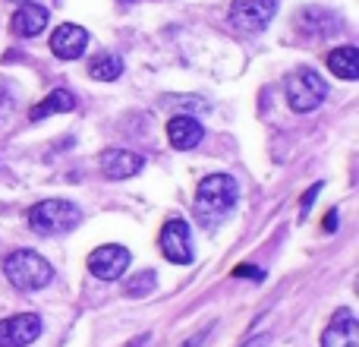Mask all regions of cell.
Listing matches in <instances>:
<instances>
[{"mask_svg":"<svg viewBox=\"0 0 359 347\" xmlns=\"http://www.w3.org/2000/svg\"><path fill=\"white\" fill-rule=\"evenodd\" d=\"M236 196H240V190H236V180L230 174H211L196 190V218L205 228L224 221L233 211Z\"/></svg>","mask_w":359,"mask_h":347,"instance_id":"cell-1","label":"cell"},{"mask_svg":"<svg viewBox=\"0 0 359 347\" xmlns=\"http://www.w3.org/2000/svg\"><path fill=\"white\" fill-rule=\"evenodd\" d=\"M82 224V211L69 199H44L29 209V228L41 237H63Z\"/></svg>","mask_w":359,"mask_h":347,"instance_id":"cell-2","label":"cell"},{"mask_svg":"<svg viewBox=\"0 0 359 347\" xmlns=\"http://www.w3.org/2000/svg\"><path fill=\"white\" fill-rule=\"evenodd\" d=\"M4 275L19 291H41L44 284H50L54 268H50V262L44 259V256L32 253V249H16V253L6 256Z\"/></svg>","mask_w":359,"mask_h":347,"instance_id":"cell-3","label":"cell"},{"mask_svg":"<svg viewBox=\"0 0 359 347\" xmlns=\"http://www.w3.org/2000/svg\"><path fill=\"white\" fill-rule=\"evenodd\" d=\"M284 89H287V105H290V111H297V114L316 111V107L328 98V86H325V79L309 67L293 70V73L287 76Z\"/></svg>","mask_w":359,"mask_h":347,"instance_id":"cell-4","label":"cell"},{"mask_svg":"<svg viewBox=\"0 0 359 347\" xmlns=\"http://www.w3.org/2000/svg\"><path fill=\"white\" fill-rule=\"evenodd\" d=\"M274 13H278V0H233L227 19L233 29L252 35V32H262L271 22Z\"/></svg>","mask_w":359,"mask_h":347,"instance_id":"cell-5","label":"cell"},{"mask_svg":"<svg viewBox=\"0 0 359 347\" xmlns=\"http://www.w3.org/2000/svg\"><path fill=\"white\" fill-rule=\"evenodd\" d=\"M130 262H133V256L126 247H120V243H104V247L88 253L86 266L98 281H117L120 275L130 268Z\"/></svg>","mask_w":359,"mask_h":347,"instance_id":"cell-6","label":"cell"},{"mask_svg":"<svg viewBox=\"0 0 359 347\" xmlns=\"http://www.w3.org/2000/svg\"><path fill=\"white\" fill-rule=\"evenodd\" d=\"M158 243H161L164 259L174 262V266H189L192 262V237H189V224L183 218H168Z\"/></svg>","mask_w":359,"mask_h":347,"instance_id":"cell-7","label":"cell"},{"mask_svg":"<svg viewBox=\"0 0 359 347\" xmlns=\"http://www.w3.org/2000/svg\"><path fill=\"white\" fill-rule=\"evenodd\" d=\"M41 335V319L35 313H19V316L0 319V347H25Z\"/></svg>","mask_w":359,"mask_h":347,"instance_id":"cell-8","label":"cell"},{"mask_svg":"<svg viewBox=\"0 0 359 347\" xmlns=\"http://www.w3.org/2000/svg\"><path fill=\"white\" fill-rule=\"evenodd\" d=\"M88 48V32L82 25H73V22H63L54 29L50 35V51H54L60 60H79Z\"/></svg>","mask_w":359,"mask_h":347,"instance_id":"cell-9","label":"cell"},{"mask_svg":"<svg viewBox=\"0 0 359 347\" xmlns=\"http://www.w3.org/2000/svg\"><path fill=\"white\" fill-rule=\"evenodd\" d=\"M322 347H359V322L347 306L334 313L331 325L322 335Z\"/></svg>","mask_w":359,"mask_h":347,"instance_id":"cell-10","label":"cell"},{"mask_svg":"<svg viewBox=\"0 0 359 347\" xmlns=\"http://www.w3.org/2000/svg\"><path fill=\"white\" fill-rule=\"evenodd\" d=\"M48 19H50V13L41 4H19V10L10 19V29L19 38H35L48 29Z\"/></svg>","mask_w":359,"mask_h":347,"instance_id":"cell-11","label":"cell"},{"mask_svg":"<svg viewBox=\"0 0 359 347\" xmlns=\"http://www.w3.org/2000/svg\"><path fill=\"white\" fill-rule=\"evenodd\" d=\"M142 155H136V152H126V149H107L104 155H101V171H104V177L111 180H126V177H136L139 171H142Z\"/></svg>","mask_w":359,"mask_h":347,"instance_id":"cell-12","label":"cell"},{"mask_svg":"<svg viewBox=\"0 0 359 347\" xmlns=\"http://www.w3.org/2000/svg\"><path fill=\"white\" fill-rule=\"evenodd\" d=\"M168 139L177 152H189L205 139V126L196 117H186L183 114V117H174L168 124Z\"/></svg>","mask_w":359,"mask_h":347,"instance_id":"cell-13","label":"cell"},{"mask_svg":"<svg viewBox=\"0 0 359 347\" xmlns=\"http://www.w3.org/2000/svg\"><path fill=\"white\" fill-rule=\"evenodd\" d=\"M337 25H341V19L331 10H322V6H309V10H303L297 16V29L312 38H328Z\"/></svg>","mask_w":359,"mask_h":347,"instance_id":"cell-14","label":"cell"},{"mask_svg":"<svg viewBox=\"0 0 359 347\" xmlns=\"http://www.w3.org/2000/svg\"><path fill=\"white\" fill-rule=\"evenodd\" d=\"M73 107H76L73 92H67V89H54L48 98L38 101V105L32 107V111H29V120H32V124H38V120L54 117V114H69Z\"/></svg>","mask_w":359,"mask_h":347,"instance_id":"cell-15","label":"cell"},{"mask_svg":"<svg viewBox=\"0 0 359 347\" xmlns=\"http://www.w3.org/2000/svg\"><path fill=\"white\" fill-rule=\"evenodd\" d=\"M328 70L337 76V79H347V82L359 79V51L353 48V44L334 48L328 54Z\"/></svg>","mask_w":359,"mask_h":347,"instance_id":"cell-16","label":"cell"},{"mask_svg":"<svg viewBox=\"0 0 359 347\" xmlns=\"http://www.w3.org/2000/svg\"><path fill=\"white\" fill-rule=\"evenodd\" d=\"M88 76L98 82H114L123 76V60L117 54H98L88 60Z\"/></svg>","mask_w":359,"mask_h":347,"instance_id":"cell-17","label":"cell"},{"mask_svg":"<svg viewBox=\"0 0 359 347\" xmlns=\"http://www.w3.org/2000/svg\"><path fill=\"white\" fill-rule=\"evenodd\" d=\"M158 287V275L151 272V268H145V272L133 275L130 281H126V297H145V294H151Z\"/></svg>","mask_w":359,"mask_h":347,"instance_id":"cell-18","label":"cell"},{"mask_svg":"<svg viewBox=\"0 0 359 347\" xmlns=\"http://www.w3.org/2000/svg\"><path fill=\"white\" fill-rule=\"evenodd\" d=\"M233 278H252V281H262V278H265V272H262V268H255V266H240V268H233Z\"/></svg>","mask_w":359,"mask_h":347,"instance_id":"cell-19","label":"cell"},{"mask_svg":"<svg viewBox=\"0 0 359 347\" xmlns=\"http://www.w3.org/2000/svg\"><path fill=\"white\" fill-rule=\"evenodd\" d=\"M208 332H211V325H208V329H202V332H196V335H192L183 347H202V344H205V338H208Z\"/></svg>","mask_w":359,"mask_h":347,"instance_id":"cell-20","label":"cell"},{"mask_svg":"<svg viewBox=\"0 0 359 347\" xmlns=\"http://www.w3.org/2000/svg\"><path fill=\"white\" fill-rule=\"evenodd\" d=\"M318 190H322V183H316V186H312V190H309V192H306V196H303V199H299V205H303V209H309V205H312V202H316Z\"/></svg>","mask_w":359,"mask_h":347,"instance_id":"cell-21","label":"cell"},{"mask_svg":"<svg viewBox=\"0 0 359 347\" xmlns=\"http://www.w3.org/2000/svg\"><path fill=\"white\" fill-rule=\"evenodd\" d=\"M243 347H268V335H259V338H249Z\"/></svg>","mask_w":359,"mask_h":347,"instance_id":"cell-22","label":"cell"},{"mask_svg":"<svg viewBox=\"0 0 359 347\" xmlns=\"http://www.w3.org/2000/svg\"><path fill=\"white\" fill-rule=\"evenodd\" d=\"M325 228H328V230H334V228H337V211H331V215L325 218Z\"/></svg>","mask_w":359,"mask_h":347,"instance_id":"cell-23","label":"cell"},{"mask_svg":"<svg viewBox=\"0 0 359 347\" xmlns=\"http://www.w3.org/2000/svg\"><path fill=\"white\" fill-rule=\"evenodd\" d=\"M13 4H38V0H13Z\"/></svg>","mask_w":359,"mask_h":347,"instance_id":"cell-24","label":"cell"}]
</instances>
